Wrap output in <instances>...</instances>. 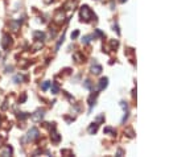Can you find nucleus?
<instances>
[{
  "label": "nucleus",
  "instance_id": "f257e3e1",
  "mask_svg": "<svg viewBox=\"0 0 169 157\" xmlns=\"http://www.w3.org/2000/svg\"><path fill=\"white\" fill-rule=\"evenodd\" d=\"M38 137H40L38 129H37V128H31L29 132H28V135L24 136V137H21V141H23V143H26V141H33V140H36V139H38Z\"/></svg>",
  "mask_w": 169,
  "mask_h": 157
},
{
  "label": "nucleus",
  "instance_id": "f03ea898",
  "mask_svg": "<svg viewBox=\"0 0 169 157\" xmlns=\"http://www.w3.org/2000/svg\"><path fill=\"white\" fill-rule=\"evenodd\" d=\"M81 17L84 20V21H89V20L92 17V12L90 11V8L87 6H84L81 8Z\"/></svg>",
  "mask_w": 169,
  "mask_h": 157
},
{
  "label": "nucleus",
  "instance_id": "7ed1b4c3",
  "mask_svg": "<svg viewBox=\"0 0 169 157\" xmlns=\"http://www.w3.org/2000/svg\"><path fill=\"white\" fill-rule=\"evenodd\" d=\"M11 44H12V38H11V36H9V35H4V36H3L1 48H3V49H8Z\"/></svg>",
  "mask_w": 169,
  "mask_h": 157
},
{
  "label": "nucleus",
  "instance_id": "20e7f679",
  "mask_svg": "<svg viewBox=\"0 0 169 157\" xmlns=\"http://www.w3.org/2000/svg\"><path fill=\"white\" fill-rule=\"evenodd\" d=\"M12 153H13V149H12V146H9V145L4 146V149H3V151H0V156H3V157L12 156Z\"/></svg>",
  "mask_w": 169,
  "mask_h": 157
},
{
  "label": "nucleus",
  "instance_id": "39448f33",
  "mask_svg": "<svg viewBox=\"0 0 169 157\" xmlns=\"http://www.w3.org/2000/svg\"><path fill=\"white\" fill-rule=\"evenodd\" d=\"M42 117H44V110H37V111L32 115V119H33V122H40Z\"/></svg>",
  "mask_w": 169,
  "mask_h": 157
},
{
  "label": "nucleus",
  "instance_id": "423d86ee",
  "mask_svg": "<svg viewBox=\"0 0 169 157\" xmlns=\"http://www.w3.org/2000/svg\"><path fill=\"white\" fill-rule=\"evenodd\" d=\"M9 27L13 32H17L18 28H20V20H11L9 21Z\"/></svg>",
  "mask_w": 169,
  "mask_h": 157
},
{
  "label": "nucleus",
  "instance_id": "0eeeda50",
  "mask_svg": "<svg viewBox=\"0 0 169 157\" xmlns=\"http://www.w3.org/2000/svg\"><path fill=\"white\" fill-rule=\"evenodd\" d=\"M33 37L36 38V40H38V41H42V40H44V33L38 32V30H34V32H33Z\"/></svg>",
  "mask_w": 169,
  "mask_h": 157
},
{
  "label": "nucleus",
  "instance_id": "6e6552de",
  "mask_svg": "<svg viewBox=\"0 0 169 157\" xmlns=\"http://www.w3.org/2000/svg\"><path fill=\"white\" fill-rule=\"evenodd\" d=\"M63 17H65V16H63V13H62V12H61V11H58V13L55 15V17H54L55 23H58V24H61V23L63 21Z\"/></svg>",
  "mask_w": 169,
  "mask_h": 157
},
{
  "label": "nucleus",
  "instance_id": "1a4fd4ad",
  "mask_svg": "<svg viewBox=\"0 0 169 157\" xmlns=\"http://www.w3.org/2000/svg\"><path fill=\"white\" fill-rule=\"evenodd\" d=\"M23 81H24V77H23V75H20V74H17V75L13 77V82H15V83H21Z\"/></svg>",
  "mask_w": 169,
  "mask_h": 157
},
{
  "label": "nucleus",
  "instance_id": "9d476101",
  "mask_svg": "<svg viewBox=\"0 0 169 157\" xmlns=\"http://www.w3.org/2000/svg\"><path fill=\"white\" fill-rule=\"evenodd\" d=\"M17 117H18V119H21V120H24V119H26V117H28V115H26L25 112H18Z\"/></svg>",
  "mask_w": 169,
  "mask_h": 157
},
{
  "label": "nucleus",
  "instance_id": "9b49d317",
  "mask_svg": "<svg viewBox=\"0 0 169 157\" xmlns=\"http://www.w3.org/2000/svg\"><path fill=\"white\" fill-rule=\"evenodd\" d=\"M92 73H95V74H99V73H100V70H102V67H100V66H98V65H97V66H92Z\"/></svg>",
  "mask_w": 169,
  "mask_h": 157
},
{
  "label": "nucleus",
  "instance_id": "f8f14e48",
  "mask_svg": "<svg viewBox=\"0 0 169 157\" xmlns=\"http://www.w3.org/2000/svg\"><path fill=\"white\" fill-rule=\"evenodd\" d=\"M52 139H53V141H55V143H57V141H60V136H58V133H55V132H53L52 133Z\"/></svg>",
  "mask_w": 169,
  "mask_h": 157
},
{
  "label": "nucleus",
  "instance_id": "ddd939ff",
  "mask_svg": "<svg viewBox=\"0 0 169 157\" xmlns=\"http://www.w3.org/2000/svg\"><path fill=\"white\" fill-rule=\"evenodd\" d=\"M106 86H107V78H102L100 79V88L106 87Z\"/></svg>",
  "mask_w": 169,
  "mask_h": 157
},
{
  "label": "nucleus",
  "instance_id": "4468645a",
  "mask_svg": "<svg viewBox=\"0 0 169 157\" xmlns=\"http://www.w3.org/2000/svg\"><path fill=\"white\" fill-rule=\"evenodd\" d=\"M52 93L53 94L58 93V85H57V83H53V85H52Z\"/></svg>",
  "mask_w": 169,
  "mask_h": 157
},
{
  "label": "nucleus",
  "instance_id": "2eb2a0df",
  "mask_svg": "<svg viewBox=\"0 0 169 157\" xmlns=\"http://www.w3.org/2000/svg\"><path fill=\"white\" fill-rule=\"evenodd\" d=\"M40 48H42V44H41V42L34 44V45L32 46V49H33V50H37V49H40Z\"/></svg>",
  "mask_w": 169,
  "mask_h": 157
},
{
  "label": "nucleus",
  "instance_id": "dca6fc26",
  "mask_svg": "<svg viewBox=\"0 0 169 157\" xmlns=\"http://www.w3.org/2000/svg\"><path fill=\"white\" fill-rule=\"evenodd\" d=\"M97 128H98V124H95V125H91V127H90L89 128V131H90V132H95V131H97Z\"/></svg>",
  "mask_w": 169,
  "mask_h": 157
},
{
  "label": "nucleus",
  "instance_id": "f3484780",
  "mask_svg": "<svg viewBox=\"0 0 169 157\" xmlns=\"http://www.w3.org/2000/svg\"><path fill=\"white\" fill-rule=\"evenodd\" d=\"M25 100H26V95H25V94H23V96L18 99V103H24Z\"/></svg>",
  "mask_w": 169,
  "mask_h": 157
},
{
  "label": "nucleus",
  "instance_id": "a211bd4d",
  "mask_svg": "<svg viewBox=\"0 0 169 157\" xmlns=\"http://www.w3.org/2000/svg\"><path fill=\"white\" fill-rule=\"evenodd\" d=\"M49 86H50V82H44L42 83V90H46Z\"/></svg>",
  "mask_w": 169,
  "mask_h": 157
},
{
  "label": "nucleus",
  "instance_id": "6ab92c4d",
  "mask_svg": "<svg viewBox=\"0 0 169 157\" xmlns=\"http://www.w3.org/2000/svg\"><path fill=\"white\" fill-rule=\"evenodd\" d=\"M84 87H87V88L91 87V85H90V81H86V82H84Z\"/></svg>",
  "mask_w": 169,
  "mask_h": 157
},
{
  "label": "nucleus",
  "instance_id": "aec40b11",
  "mask_svg": "<svg viewBox=\"0 0 169 157\" xmlns=\"http://www.w3.org/2000/svg\"><path fill=\"white\" fill-rule=\"evenodd\" d=\"M77 36H78V30H75V32H74L73 35H71V37H73V38H75Z\"/></svg>",
  "mask_w": 169,
  "mask_h": 157
},
{
  "label": "nucleus",
  "instance_id": "412c9836",
  "mask_svg": "<svg viewBox=\"0 0 169 157\" xmlns=\"http://www.w3.org/2000/svg\"><path fill=\"white\" fill-rule=\"evenodd\" d=\"M12 70H13V67H12V66L7 67V71H8V73H11V71H12Z\"/></svg>",
  "mask_w": 169,
  "mask_h": 157
},
{
  "label": "nucleus",
  "instance_id": "4be33fe9",
  "mask_svg": "<svg viewBox=\"0 0 169 157\" xmlns=\"http://www.w3.org/2000/svg\"><path fill=\"white\" fill-rule=\"evenodd\" d=\"M0 57H1V54H0Z\"/></svg>",
  "mask_w": 169,
  "mask_h": 157
}]
</instances>
